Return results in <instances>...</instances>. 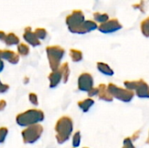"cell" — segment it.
<instances>
[{
  "label": "cell",
  "mask_w": 149,
  "mask_h": 148,
  "mask_svg": "<svg viewBox=\"0 0 149 148\" xmlns=\"http://www.w3.org/2000/svg\"><path fill=\"white\" fill-rule=\"evenodd\" d=\"M3 68H4V64H3V60H0V72H3Z\"/></svg>",
  "instance_id": "30"
},
{
  "label": "cell",
  "mask_w": 149,
  "mask_h": 148,
  "mask_svg": "<svg viewBox=\"0 0 149 148\" xmlns=\"http://www.w3.org/2000/svg\"><path fill=\"white\" fill-rule=\"evenodd\" d=\"M48 79H49V82H50V87L51 88H55L57 87L60 82L62 81V74L58 70L57 71H52L50 75L48 76Z\"/></svg>",
  "instance_id": "12"
},
{
  "label": "cell",
  "mask_w": 149,
  "mask_h": 148,
  "mask_svg": "<svg viewBox=\"0 0 149 148\" xmlns=\"http://www.w3.org/2000/svg\"><path fill=\"white\" fill-rule=\"evenodd\" d=\"M45 51L52 72L58 70L60 67L61 60L65 55V50L58 45H52L46 47Z\"/></svg>",
  "instance_id": "3"
},
{
  "label": "cell",
  "mask_w": 149,
  "mask_h": 148,
  "mask_svg": "<svg viewBox=\"0 0 149 148\" xmlns=\"http://www.w3.org/2000/svg\"><path fill=\"white\" fill-rule=\"evenodd\" d=\"M85 15L82 10H74L72 12L68 15L65 18V23L69 28H74L85 22Z\"/></svg>",
  "instance_id": "6"
},
{
  "label": "cell",
  "mask_w": 149,
  "mask_h": 148,
  "mask_svg": "<svg viewBox=\"0 0 149 148\" xmlns=\"http://www.w3.org/2000/svg\"><path fill=\"white\" fill-rule=\"evenodd\" d=\"M100 98L103 100H106V101H111L113 99V97L112 95L110 94L107 87L104 85H101L100 87H99V94Z\"/></svg>",
  "instance_id": "14"
},
{
  "label": "cell",
  "mask_w": 149,
  "mask_h": 148,
  "mask_svg": "<svg viewBox=\"0 0 149 148\" xmlns=\"http://www.w3.org/2000/svg\"><path fill=\"white\" fill-rule=\"evenodd\" d=\"M5 37H6L5 32H4V31H0V41H3V40H4Z\"/></svg>",
  "instance_id": "29"
},
{
  "label": "cell",
  "mask_w": 149,
  "mask_h": 148,
  "mask_svg": "<svg viewBox=\"0 0 149 148\" xmlns=\"http://www.w3.org/2000/svg\"><path fill=\"white\" fill-rule=\"evenodd\" d=\"M122 28V24L119 22L118 19L116 18H113V19H109L107 22L100 24L99 26V31L102 33H113L119 30H120Z\"/></svg>",
  "instance_id": "7"
},
{
  "label": "cell",
  "mask_w": 149,
  "mask_h": 148,
  "mask_svg": "<svg viewBox=\"0 0 149 148\" xmlns=\"http://www.w3.org/2000/svg\"><path fill=\"white\" fill-rule=\"evenodd\" d=\"M6 106H7L6 101H4V100H0V112L3 111V110L5 109Z\"/></svg>",
  "instance_id": "28"
},
{
  "label": "cell",
  "mask_w": 149,
  "mask_h": 148,
  "mask_svg": "<svg viewBox=\"0 0 149 148\" xmlns=\"http://www.w3.org/2000/svg\"><path fill=\"white\" fill-rule=\"evenodd\" d=\"M29 101L30 103L34 106H38V95L34 92H31L29 94Z\"/></svg>",
  "instance_id": "25"
},
{
  "label": "cell",
  "mask_w": 149,
  "mask_h": 148,
  "mask_svg": "<svg viewBox=\"0 0 149 148\" xmlns=\"http://www.w3.org/2000/svg\"><path fill=\"white\" fill-rule=\"evenodd\" d=\"M135 92L138 97L142 99H149V86L142 80L137 81V85L135 88Z\"/></svg>",
  "instance_id": "11"
},
{
  "label": "cell",
  "mask_w": 149,
  "mask_h": 148,
  "mask_svg": "<svg viewBox=\"0 0 149 148\" xmlns=\"http://www.w3.org/2000/svg\"><path fill=\"white\" fill-rule=\"evenodd\" d=\"M93 104H94V101L92 99H85L83 101L79 102V107L84 113H87Z\"/></svg>",
  "instance_id": "16"
},
{
  "label": "cell",
  "mask_w": 149,
  "mask_h": 148,
  "mask_svg": "<svg viewBox=\"0 0 149 148\" xmlns=\"http://www.w3.org/2000/svg\"><path fill=\"white\" fill-rule=\"evenodd\" d=\"M29 82H30V79H29L28 77H24V85H27Z\"/></svg>",
  "instance_id": "31"
},
{
  "label": "cell",
  "mask_w": 149,
  "mask_h": 148,
  "mask_svg": "<svg viewBox=\"0 0 149 148\" xmlns=\"http://www.w3.org/2000/svg\"><path fill=\"white\" fill-rule=\"evenodd\" d=\"M45 114L43 111L38 109H29L22 113H19L16 117V123L20 127H29L34 125H38L44 121Z\"/></svg>",
  "instance_id": "1"
},
{
  "label": "cell",
  "mask_w": 149,
  "mask_h": 148,
  "mask_svg": "<svg viewBox=\"0 0 149 148\" xmlns=\"http://www.w3.org/2000/svg\"><path fill=\"white\" fill-rule=\"evenodd\" d=\"M123 148H134L133 143H132V140L131 139H127L124 140V147Z\"/></svg>",
  "instance_id": "27"
},
{
  "label": "cell",
  "mask_w": 149,
  "mask_h": 148,
  "mask_svg": "<svg viewBox=\"0 0 149 148\" xmlns=\"http://www.w3.org/2000/svg\"><path fill=\"white\" fill-rule=\"evenodd\" d=\"M70 57L73 62H79L83 58L82 52L76 49H71L70 50Z\"/></svg>",
  "instance_id": "20"
},
{
  "label": "cell",
  "mask_w": 149,
  "mask_h": 148,
  "mask_svg": "<svg viewBox=\"0 0 149 148\" xmlns=\"http://www.w3.org/2000/svg\"><path fill=\"white\" fill-rule=\"evenodd\" d=\"M23 38L24 39V41L28 44H30V45H31L33 47H37V46L41 44L40 40L38 38L35 32L31 31V27H25L24 28V34H23Z\"/></svg>",
  "instance_id": "9"
},
{
  "label": "cell",
  "mask_w": 149,
  "mask_h": 148,
  "mask_svg": "<svg viewBox=\"0 0 149 148\" xmlns=\"http://www.w3.org/2000/svg\"><path fill=\"white\" fill-rule=\"evenodd\" d=\"M98 66V69L100 72H102L103 74L105 75H107V76H112L113 75V71L105 63H98L97 65Z\"/></svg>",
  "instance_id": "19"
},
{
  "label": "cell",
  "mask_w": 149,
  "mask_h": 148,
  "mask_svg": "<svg viewBox=\"0 0 149 148\" xmlns=\"http://www.w3.org/2000/svg\"><path fill=\"white\" fill-rule=\"evenodd\" d=\"M93 79L89 73H83L79 77L78 79V87L81 92H89L93 89Z\"/></svg>",
  "instance_id": "8"
},
{
  "label": "cell",
  "mask_w": 149,
  "mask_h": 148,
  "mask_svg": "<svg viewBox=\"0 0 149 148\" xmlns=\"http://www.w3.org/2000/svg\"><path fill=\"white\" fill-rule=\"evenodd\" d=\"M43 132L44 128L40 124L24 128L22 132V138L24 143L30 145L36 143L41 138Z\"/></svg>",
  "instance_id": "4"
},
{
  "label": "cell",
  "mask_w": 149,
  "mask_h": 148,
  "mask_svg": "<svg viewBox=\"0 0 149 148\" xmlns=\"http://www.w3.org/2000/svg\"><path fill=\"white\" fill-rule=\"evenodd\" d=\"M107 89H108L110 94L112 95V97H114V98H116L120 100H122L124 102L130 101L134 95V93L132 91H129L127 89V90L121 89L113 84H110L107 86Z\"/></svg>",
  "instance_id": "5"
},
{
  "label": "cell",
  "mask_w": 149,
  "mask_h": 148,
  "mask_svg": "<svg viewBox=\"0 0 149 148\" xmlns=\"http://www.w3.org/2000/svg\"><path fill=\"white\" fill-rule=\"evenodd\" d=\"M148 143H149V139H148Z\"/></svg>",
  "instance_id": "33"
},
{
  "label": "cell",
  "mask_w": 149,
  "mask_h": 148,
  "mask_svg": "<svg viewBox=\"0 0 149 148\" xmlns=\"http://www.w3.org/2000/svg\"><path fill=\"white\" fill-rule=\"evenodd\" d=\"M73 130V123L72 120L67 117L64 116L60 118L55 126V131H56V140L58 144H63L66 142L72 133Z\"/></svg>",
  "instance_id": "2"
},
{
  "label": "cell",
  "mask_w": 149,
  "mask_h": 148,
  "mask_svg": "<svg viewBox=\"0 0 149 148\" xmlns=\"http://www.w3.org/2000/svg\"><path fill=\"white\" fill-rule=\"evenodd\" d=\"M10 86L7 84H3L2 83L1 79H0V93H4L6 92H8Z\"/></svg>",
  "instance_id": "26"
},
{
  "label": "cell",
  "mask_w": 149,
  "mask_h": 148,
  "mask_svg": "<svg viewBox=\"0 0 149 148\" xmlns=\"http://www.w3.org/2000/svg\"><path fill=\"white\" fill-rule=\"evenodd\" d=\"M8 128L4 127V126H2L0 127V144H3L5 140H6V137L8 135Z\"/></svg>",
  "instance_id": "24"
},
{
  "label": "cell",
  "mask_w": 149,
  "mask_h": 148,
  "mask_svg": "<svg viewBox=\"0 0 149 148\" xmlns=\"http://www.w3.org/2000/svg\"><path fill=\"white\" fill-rule=\"evenodd\" d=\"M141 30L142 34L145 37L149 38V17H147L146 19H144L141 22Z\"/></svg>",
  "instance_id": "21"
},
{
  "label": "cell",
  "mask_w": 149,
  "mask_h": 148,
  "mask_svg": "<svg viewBox=\"0 0 149 148\" xmlns=\"http://www.w3.org/2000/svg\"><path fill=\"white\" fill-rule=\"evenodd\" d=\"M59 71L62 74V81L64 83H66L69 79V75H70V69H69V65L67 63L63 64L62 65H60L59 67Z\"/></svg>",
  "instance_id": "15"
},
{
  "label": "cell",
  "mask_w": 149,
  "mask_h": 148,
  "mask_svg": "<svg viewBox=\"0 0 149 148\" xmlns=\"http://www.w3.org/2000/svg\"><path fill=\"white\" fill-rule=\"evenodd\" d=\"M17 54L21 57H26L30 53V47L24 43H20L17 45Z\"/></svg>",
  "instance_id": "17"
},
{
  "label": "cell",
  "mask_w": 149,
  "mask_h": 148,
  "mask_svg": "<svg viewBox=\"0 0 149 148\" xmlns=\"http://www.w3.org/2000/svg\"><path fill=\"white\" fill-rule=\"evenodd\" d=\"M2 60H6L11 65H17L19 62L20 56L10 50H2L1 51Z\"/></svg>",
  "instance_id": "10"
},
{
  "label": "cell",
  "mask_w": 149,
  "mask_h": 148,
  "mask_svg": "<svg viewBox=\"0 0 149 148\" xmlns=\"http://www.w3.org/2000/svg\"><path fill=\"white\" fill-rule=\"evenodd\" d=\"M80 140H81L80 133L79 132L75 133L74 135H73V137H72V147H73V148H77L79 147V145H80Z\"/></svg>",
  "instance_id": "23"
},
{
  "label": "cell",
  "mask_w": 149,
  "mask_h": 148,
  "mask_svg": "<svg viewBox=\"0 0 149 148\" xmlns=\"http://www.w3.org/2000/svg\"><path fill=\"white\" fill-rule=\"evenodd\" d=\"M34 32H35L36 36L38 37V38L39 40L45 39L46 37H47V31H46V30L44 29V28H37V29L35 30Z\"/></svg>",
  "instance_id": "22"
},
{
  "label": "cell",
  "mask_w": 149,
  "mask_h": 148,
  "mask_svg": "<svg viewBox=\"0 0 149 148\" xmlns=\"http://www.w3.org/2000/svg\"><path fill=\"white\" fill-rule=\"evenodd\" d=\"M1 51H2V50H0V60H2V58H1Z\"/></svg>",
  "instance_id": "32"
},
{
  "label": "cell",
  "mask_w": 149,
  "mask_h": 148,
  "mask_svg": "<svg viewBox=\"0 0 149 148\" xmlns=\"http://www.w3.org/2000/svg\"><path fill=\"white\" fill-rule=\"evenodd\" d=\"M93 18L96 22L100 23V24L107 22L109 20V16L107 13H100V12H95L93 13Z\"/></svg>",
  "instance_id": "18"
},
{
  "label": "cell",
  "mask_w": 149,
  "mask_h": 148,
  "mask_svg": "<svg viewBox=\"0 0 149 148\" xmlns=\"http://www.w3.org/2000/svg\"><path fill=\"white\" fill-rule=\"evenodd\" d=\"M3 43L7 46H12V45H18L20 44L19 38L13 32H10L6 34V37L3 40Z\"/></svg>",
  "instance_id": "13"
}]
</instances>
